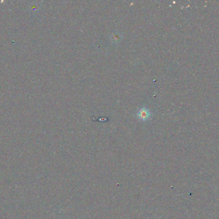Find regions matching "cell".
<instances>
[{
  "instance_id": "obj_1",
  "label": "cell",
  "mask_w": 219,
  "mask_h": 219,
  "mask_svg": "<svg viewBox=\"0 0 219 219\" xmlns=\"http://www.w3.org/2000/svg\"><path fill=\"white\" fill-rule=\"evenodd\" d=\"M139 115H140V118H141V119L146 120L149 118L150 114H149V113L147 109H141V111L139 113Z\"/></svg>"
}]
</instances>
